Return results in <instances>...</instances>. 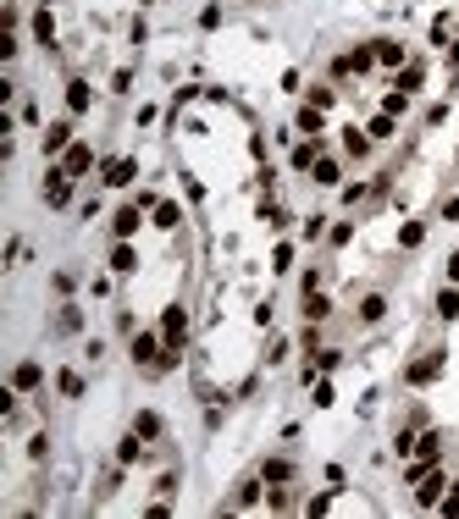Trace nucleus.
Instances as JSON below:
<instances>
[{"label":"nucleus","mask_w":459,"mask_h":519,"mask_svg":"<svg viewBox=\"0 0 459 519\" xmlns=\"http://www.w3.org/2000/svg\"><path fill=\"white\" fill-rule=\"evenodd\" d=\"M183 332H188V309H183V304H172V309H166V320H160L166 348H183Z\"/></svg>","instance_id":"f257e3e1"},{"label":"nucleus","mask_w":459,"mask_h":519,"mask_svg":"<svg viewBox=\"0 0 459 519\" xmlns=\"http://www.w3.org/2000/svg\"><path fill=\"white\" fill-rule=\"evenodd\" d=\"M260 481H266V486H288V481H294V464H288V458H266Z\"/></svg>","instance_id":"0eeeda50"},{"label":"nucleus","mask_w":459,"mask_h":519,"mask_svg":"<svg viewBox=\"0 0 459 519\" xmlns=\"http://www.w3.org/2000/svg\"><path fill=\"white\" fill-rule=\"evenodd\" d=\"M421 77H426V67H404V72H398V94H415Z\"/></svg>","instance_id":"4be33fe9"},{"label":"nucleus","mask_w":459,"mask_h":519,"mask_svg":"<svg viewBox=\"0 0 459 519\" xmlns=\"http://www.w3.org/2000/svg\"><path fill=\"white\" fill-rule=\"evenodd\" d=\"M56 387H61L67 398H83V375H77V371H61V375H56Z\"/></svg>","instance_id":"393cba45"},{"label":"nucleus","mask_w":459,"mask_h":519,"mask_svg":"<svg viewBox=\"0 0 459 519\" xmlns=\"http://www.w3.org/2000/svg\"><path fill=\"white\" fill-rule=\"evenodd\" d=\"M260 486H266V481H243V486H238V497H232V509H255Z\"/></svg>","instance_id":"aec40b11"},{"label":"nucleus","mask_w":459,"mask_h":519,"mask_svg":"<svg viewBox=\"0 0 459 519\" xmlns=\"http://www.w3.org/2000/svg\"><path fill=\"white\" fill-rule=\"evenodd\" d=\"M338 365H343L338 348H321V354H315V371H338Z\"/></svg>","instance_id":"bb28decb"},{"label":"nucleus","mask_w":459,"mask_h":519,"mask_svg":"<svg viewBox=\"0 0 459 519\" xmlns=\"http://www.w3.org/2000/svg\"><path fill=\"white\" fill-rule=\"evenodd\" d=\"M89 166H94V149H89V144H73V149H67V171H73V177H83Z\"/></svg>","instance_id":"9b49d317"},{"label":"nucleus","mask_w":459,"mask_h":519,"mask_svg":"<svg viewBox=\"0 0 459 519\" xmlns=\"http://www.w3.org/2000/svg\"><path fill=\"white\" fill-rule=\"evenodd\" d=\"M326 315H332L326 293H305V320H326Z\"/></svg>","instance_id":"a211bd4d"},{"label":"nucleus","mask_w":459,"mask_h":519,"mask_svg":"<svg viewBox=\"0 0 459 519\" xmlns=\"http://www.w3.org/2000/svg\"><path fill=\"white\" fill-rule=\"evenodd\" d=\"M437 371H443V348H432L426 359H415V365L404 371V381H409V387H426V381H432Z\"/></svg>","instance_id":"f03ea898"},{"label":"nucleus","mask_w":459,"mask_h":519,"mask_svg":"<svg viewBox=\"0 0 459 519\" xmlns=\"http://www.w3.org/2000/svg\"><path fill=\"white\" fill-rule=\"evenodd\" d=\"M133 431H139L144 442H155V437H160V415H150V409H139V415H133Z\"/></svg>","instance_id":"f8f14e48"},{"label":"nucleus","mask_w":459,"mask_h":519,"mask_svg":"<svg viewBox=\"0 0 459 519\" xmlns=\"http://www.w3.org/2000/svg\"><path fill=\"white\" fill-rule=\"evenodd\" d=\"M77 326H83V315H77L73 304H67V309H61V332H77Z\"/></svg>","instance_id":"c756f323"},{"label":"nucleus","mask_w":459,"mask_h":519,"mask_svg":"<svg viewBox=\"0 0 459 519\" xmlns=\"http://www.w3.org/2000/svg\"><path fill=\"white\" fill-rule=\"evenodd\" d=\"M371 139H393V116H377V122H371Z\"/></svg>","instance_id":"c85d7f7f"},{"label":"nucleus","mask_w":459,"mask_h":519,"mask_svg":"<svg viewBox=\"0 0 459 519\" xmlns=\"http://www.w3.org/2000/svg\"><path fill=\"white\" fill-rule=\"evenodd\" d=\"M382 315H387V298H382V293L360 298V320H371V326H377V320H382Z\"/></svg>","instance_id":"2eb2a0df"},{"label":"nucleus","mask_w":459,"mask_h":519,"mask_svg":"<svg viewBox=\"0 0 459 519\" xmlns=\"http://www.w3.org/2000/svg\"><path fill=\"white\" fill-rule=\"evenodd\" d=\"M299 133L321 139V111H315V105H305V111H299Z\"/></svg>","instance_id":"5701e85b"},{"label":"nucleus","mask_w":459,"mask_h":519,"mask_svg":"<svg viewBox=\"0 0 459 519\" xmlns=\"http://www.w3.org/2000/svg\"><path fill=\"white\" fill-rule=\"evenodd\" d=\"M89 100H94V94H89V83H83V77H73V83H67V105H73V111H89Z\"/></svg>","instance_id":"dca6fc26"},{"label":"nucleus","mask_w":459,"mask_h":519,"mask_svg":"<svg viewBox=\"0 0 459 519\" xmlns=\"http://www.w3.org/2000/svg\"><path fill=\"white\" fill-rule=\"evenodd\" d=\"M133 177H139V160H111V166H105V183H111V188H128Z\"/></svg>","instance_id":"423d86ee"},{"label":"nucleus","mask_w":459,"mask_h":519,"mask_svg":"<svg viewBox=\"0 0 459 519\" xmlns=\"http://www.w3.org/2000/svg\"><path fill=\"white\" fill-rule=\"evenodd\" d=\"M67 144H73V122L61 116V122H50V127H45V155H61Z\"/></svg>","instance_id":"20e7f679"},{"label":"nucleus","mask_w":459,"mask_h":519,"mask_svg":"<svg viewBox=\"0 0 459 519\" xmlns=\"http://www.w3.org/2000/svg\"><path fill=\"white\" fill-rule=\"evenodd\" d=\"M377 61L398 67V61H404V45H393V39H377Z\"/></svg>","instance_id":"412c9836"},{"label":"nucleus","mask_w":459,"mask_h":519,"mask_svg":"<svg viewBox=\"0 0 459 519\" xmlns=\"http://www.w3.org/2000/svg\"><path fill=\"white\" fill-rule=\"evenodd\" d=\"M139 453H144V437H139V431H128V437H122V447H116V458H122V464H139Z\"/></svg>","instance_id":"4468645a"},{"label":"nucleus","mask_w":459,"mask_h":519,"mask_svg":"<svg viewBox=\"0 0 459 519\" xmlns=\"http://www.w3.org/2000/svg\"><path fill=\"white\" fill-rule=\"evenodd\" d=\"M310 171H315V183H321V188H338V160H326V155H321Z\"/></svg>","instance_id":"f3484780"},{"label":"nucleus","mask_w":459,"mask_h":519,"mask_svg":"<svg viewBox=\"0 0 459 519\" xmlns=\"http://www.w3.org/2000/svg\"><path fill=\"white\" fill-rule=\"evenodd\" d=\"M343 149H349V155H366V149H371V139H366L360 127H343Z\"/></svg>","instance_id":"b1692460"},{"label":"nucleus","mask_w":459,"mask_h":519,"mask_svg":"<svg viewBox=\"0 0 459 519\" xmlns=\"http://www.w3.org/2000/svg\"><path fill=\"white\" fill-rule=\"evenodd\" d=\"M155 348H160L155 332H139V337H133V359H139V365H155Z\"/></svg>","instance_id":"1a4fd4ad"},{"label":"nucleus","mask_w":459,"mask_h":519,"mask_svg":"<svg viewBox=\"0 0 459 519\" xmlns=\"http://www.w3.org/2000/svg\"><path fill=\"white\" fill-rule=\"evenodd\" d=\"M111 271H122V277H128V271H139V254L128 249V238H122V243L111 249Z\"/></svg>","instance_id":"9d476101"},{"label":"nucleus","mask_w":459,"mask_h":519,"mask_svg":"<svg viewBox=\"0 0 459 519\" xmlns=\"http://www.w3.org/2000/svg\"><path fill=\"white\" fill-rule=\"evenodd\" d=\"M139 226H144V205H122V210L111 216V232H116V238H133Z\"/></svg>","instance_id":"7ed1b4c3"},{"label":"nucleus","mask_w":459,"mask_h":519,"mask_svg":"<svg viewBox=\"0 0 459 519\" xmlns=\"http://www.w3.org/2000/svg\"><path fill=\"white\" fill-rule=\"evenodd\" d=\"M437 315H443V320H454V315H459V293H454V288L437 293Z\"/></svg>","instance_id":"a878e982"},{"label":"nucleus","mask_w":459,"mask_h":519,"mask_svg":"<svg viewBox=\"0 0 459 519\" xmlns=\"http://www.w3.org/2000/svg\"><path fill=\"white\" fill-rule=\"evenodd\" d=\"M449 282H459V254H449Z\"/></svg>","instance_id":"7c9ffc66"},{"label":"nucleus","mask_w":459,"mask_h":519,"mask_svg":"<svg viewBox=\"0 0 459 519\" xmlns=\"http://www.w3.org/2000/svg\"><path fill=\"white\" fill-rule=\"evenodd\" d=\"M33 33H39V45H56V17L39 11V17H33Z\"/></svg>","instance_id":"6ab92c4d"},{"label":"nucleus","mask_w":459,"mask_h":519,"mask_svg":"<svg viewBox=\"0 0 459 519\" xmlns=\"http://www.w3.org/2000/svg\"><path fill=\"white\" fill-rule=\"evenodd\" d=\"M443 486H449V481H443V475H432V470H426V486H421V492H415V503H421V509H437V503H443Z\"/></svg>","instance_id":"6e6552de"},{"label":"nucleus","mask_w":459,"mask_h":519,"mask_svg":"<svg viewBox=\"0 0 459 519\" xmlns=\"http://www.w3.org/2000/svg\"><path fill=\"white\" fill-rule=\"evenodd\" d=\"M177 222H183V210H177L172 199H166V205H155V226H160V232H177Z\"/></svg>","instance_id":"ddd939ff"},{"label":"nucleus","mask_w":459,"mask_h":519,"mask_svg":"<svg viewBox=\"0 0 459 519\" xmlns=\"http://www.w3.org/2000/svg\"><path fill=\"white\" fill-rule=\"evenodd\" d=\"M421 238H426V226H421V222H409V226H404V232H398V243H404V249H415Z\"/></svg>","instance_id":"cd10ccee"},{"label":"nucleus","mask_w":459,"mask_h":519,"mask_svg":"<svg viewBox=\"0 0 459 519\" xmlns=\"http://www.w3.org/2000/svg\"><path fill=\"white\" fill-rule=\"evenodd\" d=\"M39 381H45V371H39V365H33V359H22V365H17V371H11V387H17V392H33V387H39Z\"/></svg>","instance_id":"39448f33"}]
</instances>
